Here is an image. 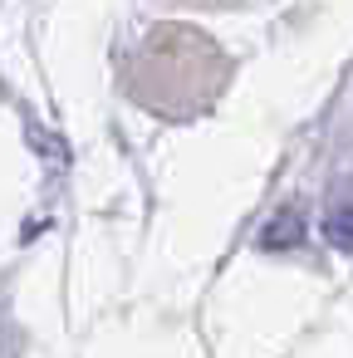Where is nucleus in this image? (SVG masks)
I'll use <instances>...</instances> for the list:
<instances>
[{"instance_id":"obj_1","label":"nucleus","mask_w":353,"mask_h":358,"mask_svg":"<svg viewBox=\"0 0 353 358\" xmlns=\"http://www.w3.org/2000/svg\"><path fill=\"white\" fill-rule=\"evenodd\" d=\"M304 241V221L294 216V211H280L265 231H260V250H289V245H299Z\"/></svg>"},{"instance_id":"obj_2","label":"nucleus","mask_w":353,"mask_h":358,"mask_svg":"<svg viewBox=\"0 0 353 358\" xmlns=\"http://www.w3.org/2000/svg\"><path fill=\"white\" fill-rule=\"evenodd\" d=\"M324 236H329V245L353 250V206H333V211L324 216Z\"/></svg>"}]
</instances>
